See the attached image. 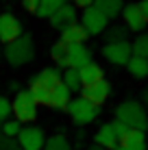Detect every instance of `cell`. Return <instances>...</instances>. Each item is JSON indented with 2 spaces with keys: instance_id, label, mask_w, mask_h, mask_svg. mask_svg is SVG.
<instances>
[{
  "instance_id": "obj_1",
  "label": "cell",
  "mask_w": 148,
  "mask_h": 150,
  "mask_svg": "<svg viewBox=\"0 0 148 150\" xmlns=\"http://www.w3.org/2000/svg\"><path fill=\"white\" fill-rule=\"evenodd\" d=\"M59 83H63V74H61V70H57V68H44L39 74H35L33 79H30L28 91L33 94L37 107H46L50 91H52Z\"/></svg>"
},
{
  "instance_id": "obj_2",
  "label": "cell",
  "mask_w": 148,
  "mask_h": 150,
  "mask_svg": "<svg viewBox=\"0 0 148 150\" xmlns=\"http://www.w3.org/2000/svg\"><path fill=\"white\" fill-rule=\"evenodd\" d=\"M2 57L11 68H22L33 61L35 57V41L28 33H24L20 39H15L13 44L4 46L2 48Z\"/></svg>"
},
{
  "instance_id": "obj_3",
  "label": "cell",
  "mask_w": 148,
  "mask_h": 150,
  "mask_svg": "<svg viewBox=\"0 0 148 150\" xmlns=\"http://www.w3.org/2000/svg\"><path fill=\"white\" fill-rule=\"evenodd\" d=\"M115 120L131 128H137V131H148V113L144 105L133 100V98H129V100L120 102L115 107Z\"/></svg>"
},
{
  "instance_id": "obj_4",
  "label": "cell",
  "mask_w": 148,
  "mask_h": 150,
  "mask_svg": "<svg viewBox=\"0 0 148 150\" xmlns=\"http://www.w3.org/2000/svg\"><path fill=\"white\" fill-rule=\"evenodd\" d=\"M11 109L20 124H30L37 117V102L28 89H22L20 94H15V98L11 100Z\"/></svg>"
},
{
  "instance_id": "obj_5",
  "label": "cell",
  "mask_w": 148,
  "mask_h": 150,
  "mask_svg": "<svg viewBox=\"0 0 148 150\" xmlns=\"http://www.w3.org/2000/svg\"><path fill=\"white\" fill-rule=\"evenodd\" d=\"M98 113H100L98 107H94L91 102H87L83 96L72 98V102L68 105V115L72 117V122L76 126H87V124H91L98 117Z\"/></svg>"
},
{
  "instance_id": "obj_6",
  "label": "cell",
  "mask_w": 148,
  "mask_h": 150,
  "mask_svg": "<svg viewBox=\"0 0 148 150\" xmlns=\"http://www.w3.org/2000/svg\"><path fill=\"white\" fill-rule=\"evenodd\" d=\"M22 35H24L22 24H20V20L15 18L11 11L0 13V44L9 46V44H13L15 39H20Z\"/></svg>"
},
{
  "instance_id": "obj_7",
  "label": "cell",
  "mask_w": 148,
  "mask_h": 150,
  "mask_svg": "<svg viewBox=\"0 0 148 150\" xmlns=\"http://www.w3.org/2000/svg\"><path fill=\"white\" fill-rule=\"evenodd\" d=\"M81 24H83V28L87 30L89 37H96V35H105V30L109 28V20H107V18H105V15L100 13L96 7L85 9L83 15H81Z\"/></svg>"
},
{
  "instance_id": "obj_8",
  "label": "cell",
  "mask_w": 148,
  "mask_h": 150,
  "mask_svg": "<svg viewBox=\"0 0 148 150\" xmlns=\"http://www.w3.org/2000/svg\"><path fill=\"white\" fill-rule=\"evenodd\" d=\"M46 139H48V137L44 135L42 128L28 124V126L22 128V133L18 135V139H15V142L20 144V148H22V150H44Z\"/></svg>"
},
{
  "instance_id": "obj_9",
  "label": "cell",
  "mask_w": 148,
  "mask_h": 150,
  "mask_svg": "<svg viewBox=\"0 0 148 150\" xmlns=\"http://www.w3.org/2000/svg\"><path fill=\"white\" fill-rule=\"evenodd\" d=\"M103 57L111 65H126L133 57V48L129 41H120V44H105Z\"/></svg>"
},
{
  "instance_id": "obj_10",
  "label": "cell",
  "mask_w": 148,
  "mask_h": 150,
  "mask_svg": "<svg viewBox=\"0 0 148 150\" xmlns=\"http://www.w3.org/2000/svg\"><path fill=\"white\" fill-rule=\"evenodd\" d=\"M81 96H83L87 102H91L94 107L100 109V107L109 100V96H111V83L109 81H100V83H96V85L83 87V94Z\"/></svg>"
},
{
  "instance_id": "obj_11",
  "label": "cell",
  "mask_w": 148,
  "mask_h": 150,
  "mask_svg": "<svg viewBox=\"0 0 148 150\" xmlns=\"http://www.w3.org/2000/svg\"><path fill=\"white\" fill-rule=\"evenodd\" d=\"M122 20H124V26L129 28V33H142V30L148 26V22H146L144 15H142L140 7H137V2H129V4H124Z\"/></svg>"
},
{
  "instance_id": "obj_12",
  "label": "cell",
  "mask_w": 148,
  "mask_h": 150,
  "mask_svg": "<svg viewBox=\"0 0 148 150\" xmlns=\"http://www.w3.org/2000/svg\"><path fill=\"white\" fill-rule=\"evenodd\" d=\"M87 63H91V50L85 44H72L68 46V65L70 70H81Z\"/></svg>"
},
{
  "instance_id": "obj_13",
  "label": "cell",
  "mask_w": 148,
  "mask_h": 150,
  "mask_svg": "<svg viewBox=\"0 0 148 150\" xmlns=\"http://www.w3.org/2000/svg\"><path fill=\"white\" fill-rule=\"evenodd\" d=\"M94 144L100 146V148H105V150H115L120 146V137H118V133H115V128H113V122L103 124V126L96 131Z\"/></svg>"
},
{
  "instance_id": "obj_14",
  "label": "cell",
  "mask_w": 148,
  "mask_h": 150,
  "mask_svg": "<svg viewBox=\"0 0 148 150\" xmlns=\"http://www.w3.org/2000/svg\"><path fill=\"white\" fill-rule=\"evenodd\" d=\"M70 102H72V91H70L68 87L63 85V83H59V85L55 87L52 91H50L46 107H50V109H57V111H68V105H70Z\"/></svg>"
},
{
  "instance_id": "obj_15",
  "label": "cell",
  "mask_w": 148,
  "mask_h": 150,
  "mask_svg": "<svg viewBox=\"0 0 148 150\" xmlns=\"http://www.w3.org/2000/svg\"><path fill=\"white\" fill-rule=\"evenodd\" d=\"M87 30L83 28V24L81 22H72L68 24V26L61 28V37L59 41H63L65 46H72V44H85V39H87Z\"/></svg>"
},
{
  "instance_id": "obj_16",
  "label": "cell",
  "mask_w": 148,
  "mask_h": 150,
  "mask_svg": "<svg viewBox=\"0 0 148 150\" xmlns=\"http://www.w3.org/2000/svg\"><path fill=\"white\" fill-rule=\"evenodd\" d=\"M76 18H79V15H76V7H74L72 2H65L63 7H61L59 11L52 15V18H50V26L61 30L63 26H68V24L76 22Z\"/></svg>"
},
{
  "instance_id": "obj_17",
  "label": "cell",
  "mask_w": 148,
  "mask_h": 150,
  "mask_svg": "<svg viewBox=\"0 0 148 150\" xmlns=\"http://www.w3.org/2000/svg\"><path fill=\"white\" fill-rule=\"evenodd\" d=\"M79 76H81V85L83 87H89V85H96V83L105 81V70L100 68L98 63H87L85 68L79 70Z\"/></svg>"
},
{
  "instance_id": "obj_18",
  "label": "cell",
  "mask_w": 148,
  "mask_h": 150,
  "mask_svg": "<svg viewBox=\"0 0 148 150\" xmlns=\"http://www.w3.org/2000/svg\"><path fill=\"white\" fill-rule=\"evenodd\" d=\"M94 7L105 15L107 20H113L124 11V0H96Z\"/></svg>"
},
{
  "instance_id": "obj_19",
  "label": "cell",
  "mask_w": 148,
  "mask_h": 150,
  "mask_svg": "<svg viewBox=\"0 0 148 150\" xmlns=\"http://www.w3.org/2000/svg\"><path fill=\"white\" fill-rule=\"evenodd\" d=\"M50 59H52L55 68L57 70H70L68 65V46L63 44V41H57V44L50 46Z\"/></svg>"
},
{
  "instance_id": "obj_20",
  "label": "cell",
  "mask_w": 148,
  "mask_h": 150,
  "mask_svg": "<svg viewBox=\"0 0 148 150\" xmlns=\"http://www.w3.org/2000/svg\"><path fill=\"white\" fill-rule=\"evenodd\" d=\"M126 70H129V74L135 76V79H148V59L133 54L131 61L126 63Z\"/></svg>"
},
{
  "instance_id": "obj_21",
  "label": "cell",
  "mask_w": 148,
  "mask_h": 150,
  "mask_svg": "<svg viewBox=\"0 0 148 150\" xmlns=\"http://www.w3.org/2000/svg\"><path fill=\"white\" fill-rule=\"evenodd\" d=\"M65 4V0H39V11H37V18L42 20H50L55 13L59 11L61 7Z\"/></svg>"
},
{
  "instance_id": "obj_22",
  "label": "cell",
  "mask_w": 148,
  "mask_h": 150,
  "mask_svg": "<svg viewBox=\"0 0 148 150\" xmlns=\"http://www.w3.org/2000/svg\"><path fill=\"white\" fill-rule=\"evenodd\" d=\"M146 131H137V128H129L124 135L120 137V146H142L146 144Z\"/></svg>"
},
{
  "instance_id": "obj_23",
  "label": "cell",
  "mask_w": 148,
  "mask_h": 150,
  "mask_svg": "<svg viewBox=\"0 0 148 150\" xmlns=\"http://www.w3.org/2000/svg\"><path fill=\"white\" fill-rule=\"evenodd\" d=\"M44 150H74V148H72V144H70L68 137L57 133V135H50L48 139H46Z\"/></svg>"
},
{
  "instance_id": "obj_24",
  "label": "cell",
  "mask_w": 148,
  "mask_h": 150,
  "mask_svg": "<svg viewBox=\"0 0 148 150\" xmlns=\"http://www.w3.org/2000/svg\"><path fill=\"white\" fill-rule=\"evenodd\" d=\"M129 37V28L122 24V26H111L105 30V39L107 44H120V41H126Z\"/></svg>"
},
{
  "instance_id": "obj_25",
  "label": "cell",
  "mask_w": 148,
  "mask_h": 150,
  "mask_svg": "<svg viewBox=\"0 0 148 150\" xmlns=\"http://www.w3.org/2000/svg\"><path fill=\"white\" fill-rule=\"evenodd\" d=\"M63 85L68 87L70 91H83L79 70H65V72H63Z\"/></svg>"
},
{
  "instance_id": "obj_26",
  "label": "cell",
  "mask_w": 148,
  "mask_h": 150,
  "mask_svg": "<svg viewBox=\"0 0 148 150\" xmlns=\"http://www.w3.org/2000/svg\"><path fill=\"white\" fill-rule=\"evenodd\" d=\"M22 128H24V126H22L18 120H7L2 126H0V133H2L7 139H18V135L22 133Z\"/></svg>"
},
{
  "instance_id": "obj_27",
  "label": "cell",
  "mask_w": 148,
  "mask_h": 150,
  "mask_svg": "<svg viewBox=\"0 0 148 150\" xmlns=\"http://www.w3.org/2000/svg\"><path fill=\"white\" fill-rule=\"evenodd\" d=\"M131 48H133V54L135 57H144V59H148V33L137 35L135 41L131 44Z\"/></svg>"
},
{
  "instance_id": "obj_28",
  "label": "cell",
  "mask_w": 148,
  "mask_h": 150,
  "mask_svg": "<svg viewBox=\"0 0 148 150\" xmlns=\"http://www.w3.org/2000/svg\"><path fill=\"white\" fill-rule=\"evenodd\" d=\"M11 113H13V109H11V100H9L7 96H0V124L7 122Z\"/></svg>"
},
{
  "instance_id": "obj_29",
  "label": "cell",
  "mask_w": 148,
  "mask_h": 150,
  "mask_svg": "<svg viewBox=\"0 0 148 150\" xmlns=\"http://www.w3.org/2000/svg\"><path fill=\"white\" fill-rule=\"evenodd\" d=\"M22 7H24V11L37 15V11H39V0H22Z\"/></svg>"
},
{
  "instance_id": "obj_30",
  "label": "cell",
  "mask_w": 148,
  "mask_h": 150,
  "mask_svg": "<svg viewBox=\"0 0 148 150\" xmlns=\"http://www.w3.org/2000/svg\"><path fill=\"white\" fill-rule=\"evenodd\" d=\"M85 137H87V135H85V131H83V128H79V131H76V135H74V146L81 148V146L85 144Z\"/></svg>"
},
{
  "instance_id": "obj_31",
  "label": "cell",
  "mask_w": 148,
  "mask_h": 150,
  "mask_svg": "<svg viewBox=\"0 0 148 150\" xmlns=\"http://www.w3.org/2000/svg\"><path fill=\"white\" fill-rule=\"evenodd\" d=\"M94 2H96V0H74V7L76 9H83V11H85V9H89V7H94Z\"/></svg>"
},
{
  "instance_id": "obj_32",
  "label": "cell",
  "mask_w": 148,
  "mask_h": 150,
  "mask_svg": "<svg viewBox=\"0 0 148 150\" xmlns=\"http://www.w3.org/2000/svg\"><path fill=\"white\" fill-rule=\"evenodd\" d=\"M137 7H140L142 15H144V18H146V22H148V0H140V2H137Z\"/></svg>"
},
{
  "instance_id": "obj_33",
  "label": "cell",
  "mask_w": 148,
  "mask_h": 150,
  "mask_svg": "<svg viewBox=\"0 0 148 150\" xmlns=\"http://www.w3.org/2000/svg\"><path fill=\"white\" fill-rule=\"evenodd\" d=\"M115 150H148L146 144H142V146H118Z\"/></svg>"
},
{
  "instance_id": "obj_34",
  "label": "cell",
  "mask_w": 148,
  "mask_h": 150,
  "mask_svg": "<svg viewBox=\"0 0 148 150\" xmlns=\"http://www.w3.org/2000/svg\"><path fill=\"white\" fill-rule=\"evenodd\" d=\"M9 144H11V139H7L0 133V150H9Z\"/></svg>"
},
{
  "instance_id": "obj_35",
  "label": "cell",
  "mask_w": 148,
  "mask_h": 150,
  "mask_svg": "<svg viewBox=\"0 0 148 150\" xmlns=\"http://www.w3.org/2000/svg\"><path fill=\"white\" fill-rule=\"evenodd\" d=\"M9 89L15 91V94H20V91H22V89H20V83H18V81H11V83H9Z\"/></svg>"
},
{
  "instance_id": "obj_36",
  "label": "cell",
  "mask_w": 148,
  "mask_h": 150,
  "mask_svg": "<svg viewBox=\"0 0 148 150\" xmlns=\"http://www.w3.org/2000/svg\"><path fill=\"white\" fill-rule=\"evenodd\" d=\"M9 150H22V148H20V144L15 142V139H11V144H9Z\"/></svg>"
},
{
  "instance_id": "obj_37",
  "label": "cell",
  "mask_w": 148,
  "mask_h": 150,
  "mask_svg": "<svg viewBox=\"0 0 148 150\" xmlns=\"http://www.w3.org/2000/svg\"><path fill=\"white\" fill-rule=\"evenodd\" d=\"M142 100H144V102H146V107H148V87H146L144 91H142Z\"/></svg>"
},
{
  "instance_id": "obj_38",
  "label": "cell",
  "mask_w": 148,
  "mask_h": 150,
  "mask_svg": "<svg viewBox=\"0 0 148 150\" xmlns=\"http://www.w3.org/2000/svg\"><path fill=\"white\" fill-rule=\"evenodd\" d=\"M87 150H105V148H100V146H96V144H91V146H89Z\"/></svg>"
},
{
  "instance_id": "obj_39",
  "label": "cell",
  "mask_w": 148,
  "mask_h": 150,
  "mask_svg": "<svg viewBox=\"0 0 148 150\" xmlns=\"http://www.w3.org/2000/svg\"><path fill=\"white\" fill-rule=\"evenodd\" d=\"M0 59H2V50H0Z\"/></svg>"
},
{
  "instance_id": "obj_40",
  "label": "cell",
  "mask_w": 148,
  "mask_h": 150,
  "mask_svg": "<svg viewBox=\"0 0 148 150\" xmlns=\"http://www.w3.org/2000/svg\"><path fill=\"white\" fill-rule=\"evenodd\" d=\"M146 139H148V131H146Z\"/></svg>"
},
{
  "instance_id": "obj_41",
  "label": "cell",
  "mask_w": 148,
  "mask_h": 150,
  "mask_svg": "<svg viewBox=\"0 0 148 150\" xmlns=\"http://www.w3.org/2000/svg\"><path fill=\"white\" fill-rule=\"evenodd\" d=\"M65 2H68V0H65ZM70 2H74V0H70Z\"/></svg>"
},
{
  "instance_id": "obj_42",
  "label": "cell",
  "mask_w": 148,
  "mask_h": 150,
  "mask_svg": "<svg viewBox=\"0 0 148 150\" xmlns=\"http://www.w3.org/2000/svg\"><path fill=\"white\" fill-rule=\"evenodd\" d=\"M0 126H2V124H0Z\"/></svg>"
}]
</instances>
